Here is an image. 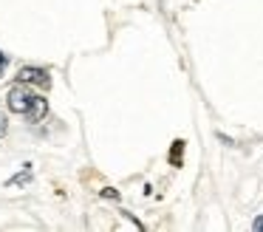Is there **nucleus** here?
I'll use <instances>...</instances> for the list:
<instances>
[{"label": "nucleus", "mask_w": 263, "mask_h": 232, "mask_svg": "<svg viewBox=\"0 0 263 232\" xmlns=\"http://www.w3.org/2000/svg\"><path fill=\"white\" fill-rule=\"evenodd\" d=\"M102 195H105V198H114V201H116V198H119V192H116V190H110V187H105V190H102Z\"/></svg>", "instance_id": "0eeeda50"}, {"label": "nucleus", "mask_w": 263, "mask_h": 232, "mask_svg": "<svg viewBox=\"0 0 263 232\" xmlns=\"http://www.w3.org/2000/svg\"><path fill=\"white\" fill-rule=\"evenodd\" d=\"M252 226H255V229H263V215H260V218H257V221H255V224H252Z\"/></svg>", "instance_id": "1a4fd4ad"}, {"label": "nucleus", "mask_w": 263, "mask_h": 232, "mask_svg": "<svg viewBox=\"0 0 263 232\" xmlns=\"http://www.w3.org/2000/svg\"><path fill=\"white\" fill-rule=\"evenodd\" d=\"M181 158H184V139H176L170 147V164L173 167H181Z\"/></svg>", "instance_id": "20e7f679"}, {"label": "nucleus", "mask_w": 263, "mask_h": 232, "mask_svg": "<svg viewBox=\"0 0 263 232\" xmlns=\"http://www.w3.org/2000/svg\"><path fill=\"white\" fill-rule=\"evenodd\" d=\"M34 96L37 94H31V91L26 88V82H20V85H14V88L6 94V105H9V111H12V113L26 116V113L31 111V105H34Z\"/></svg>", "instance_id": "f257e3e1"}, {"label": "nucleus", "mask_w": 263, "mask_h": 232, "mask_svg": "<svg viewBox=\"0 0 263 232\" xmlns=\"http://www.w3.org/2000/svg\"><path fill=\"white\" fill-rule=\"evenodd\" d=\"M46 113H48V102L43 99V96H34V105H31V111L26 113V119H29L31 124H37V122L46 119Z\"/></svg>", "instance_id": "7ed1b4c3"}, {"label": "nucleus", "mask_w": 263, "mask_h": 232, "mask_svg": "<svg viewBox=\"0 0 263 232\" xmlns=\"http://www.w3.org/2000/svg\"><path fill=\"white\" fill-rule=\"evenodd\" d=\"M3 68H6V54L0 51V71H3Z\"/></svg>", "instance_id": "6e6552de"}, {"label": "nucleus", "mask_w": 263, "mask_h": 232, "mask_svg": "<svg viewBox=\"0 0 263 232\" xmlns=\"http://www.w3.org/2000/svg\"><path fill=\"white\" fill-rule=\"evenodd\" d=\"M6 128H9V122H6V116H3V113H0V139H3V136H6Z\"/></svg>", "instance_id": "423d86ee"}, {"label": "nucleus", "mask_w": 263, "mask_h": 232, "mask_svg": "<svg viewBox=\"0 0 263 232\" xmlns=\"http://www.w3.org/2000/svg\"><path fill=\"white\" fill-rule=\"evenodd\" d=\"M17 79L26 85H40V88H48V82H51L46 68H37V65H23L17 71Z\"/></svg>", "instance_id": "f03ea898"}, {"label": "nucleus", "mask_w": 263, "mask_h": 232, "mask_svg": "<svg viewBox=\"0 0 263 232\" xmlns=\"http://www.w3.org/2000/svg\"><path fill=\"white\" fill-rule=\"evenodd\" d=\"M29 181H31V164L26 167V173H17V175H14V179L9 181V187H14V184H29Z\"/></svg>", "instance_id": "39448f33"}]
</instances>
